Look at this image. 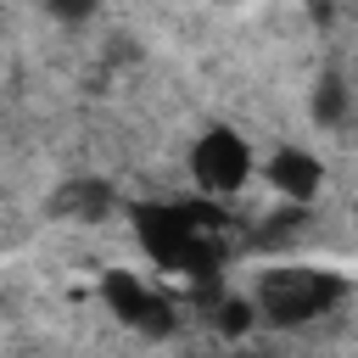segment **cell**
<instances>
[{
	"label": "cell",
	"instance_id": "obj_1",
	"mask_svg": "<svg viewBox=\"0 0 358 358\" xmlns=\"http://www.w3.org/2000/svg\"><path fill=\"white\" fill-rule=\"evenodd\" d=\"M347 296V280L324 274V268H274L257 285V313L268 324H308L319 313H330Z\"/></svg>",
	"mask_w": 358,
	"mask_h": 358
},
{
	"label": "cell",
	"instance_id": "obj_2",
	"mask_svg": "<svg viewBox=\"0 0 358 358\" xmlns=\"http://www.w3.org/2000/svg\"><path fill=\"white\" fill-rule=\"evenodd\" d=\"M190 179L207 190V196H235L246 179H252V151L235 129H207L190 151Z\"/></svg>",
	"mask_w": 358,
	"mask_h": 358
},
{
	"label": "cell",
	"instance_id": "obj_3",
	"mask_svg": "<svg viewBox=\"0 0 358 358\" xmlns=\"http://www.w3.org/2000/svg\"><path fill=\"white\" fill-rule=\"evenodd\" d=\"M101 296H106V308H112L123 324H134V330H145V336H168V330H173V308H168L162 296H151L129 268H112V274L101 280Z\"/></svg>",
	"mask_w": 358,
	"mask_h": 358
},
{
	"label": "cell",
	"instance_id": "obj_4",
	"mask_svg": "<svg viewBox=\"0 0 358 358\" xmlns=\"http://www.w3.org/2000/svg\"><path fill=\"white\" fill-rule=\"evenodd\" d=\"M268 185L285 196V201H313L319 196V185H324V168H319V157L313 151H296V145H285V151H274L268 157Z\"/></svg>",
	"mask_w": 358,
	"mask_h": 358
},
{
	"label": "cell",
	"instance_id": "obj_5",
	"mask_svg": "<svg viewBox=\"0 0 358 358\" xmlns=\"http://www.w3.org/2000/svg\"><path fill=\"white\" fill-rule=\"evenodd\" d=\"M341 112H347V84H341V78H319V90H313V117H319V123H341Z\"/></svg>",
	"mask_w": 358,
	"mask_h": 358
},
{
	"label": "cell",
	"instance_id": "obj_6",
	"mask_svg": "<svg viewBox=\"0 0 358 358\" xmlns=\"http://www.w3.org/2000/svg\"><path fill=\"white\" fill-rule=\"evenodd\" d=\"M62 207H73V213H84V218H101V213L112 207V196H106L101 185H67Z\"/></svg>",
	"mask_w": 358,
	"mask_h": 358
},
{
	"label": "cell",
	"instance_id": "obj_7",
	"mask_svg": "<svg viewBox=\"0 0 358 358\" xmlns=\"http://www.w3.org/2000/svg\"><path fill=\"white\" fill-rule=\"evenodd\" d=\"M213 319H218V330H224V336H241V330H252L257 308H252V302H241V296H224V302L213 308Z\"/></svg>",
	"mask_w": 358,
	"mask_h": 358
},
{
	"label": "cell",
	"instance_id": "obj_8",
	"mask_svg": "<svg viewBox=\"0 0 358 358\" xmlns=\"http://www.w3.org/2000/svg\"><path fill=\"white\" fill-rule=\"evenodd\" d=\"M241 358H285V352H241Z\"/></svg>",
	"mask_w": 358,
	"mask_h": 358
},
{
	"label": "cell",
	"instance_id": "obj_9",
	"mask_svg": "<svg viewBox=\"0 0 358 358\" xmlns=\"http://www.w3.org/2000/svg\"><path fill=\"white\" fill-rule=\"evenodd\" d=\"M352 218H358V213H352Z\"/></svg>",
	"mask_w": 358,
	"mask_h": 358
}]
</instances>
